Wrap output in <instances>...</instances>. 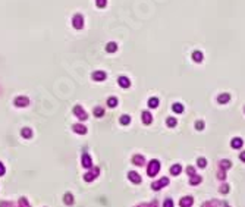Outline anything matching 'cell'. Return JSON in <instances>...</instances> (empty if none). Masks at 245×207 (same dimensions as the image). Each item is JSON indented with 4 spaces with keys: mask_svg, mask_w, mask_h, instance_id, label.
Returning <instances> with one entry per match:
<instances>
[{
    "mask_svg": "<svg viewBox=\"0 0 245 207\" xmlns=\"http://www.w3.org/2000/svg\"><path fill=\"white\" fill-rule=\"evenodd\" d=\"M73 27L76 28V29H81L82 27H84V18H82V15H75V16H73Z\"/></svg>",
    "mask_w": 245,
    "mask_h": 207,
    "instance_id": "7a4b0ae2",
    "label": "cell"
},
{
    "mask_svg": "<svg viewBox=\"0 0 245 207\" xmlns=\"http://www.w3.org/2000/svg\"><path fill=\"white\" fill-rule=\"evenodd\" d=\"M197 165H198L200 167H205L207 162H205V159H198V160H197Z\"/></svg>",
    "mask_w": 245,
    "mask_h": 207,
    "instance_id": "4316f807",
    "label": "cell"
},
{
    "mask_svg": "<svg viewBox=\"0 0 245 207\" xmlns=\"http://www.w3.org/2000/svg\"><path fill=\"white\" fill-rule=\"evenodd\" d=\"M73 131H75V132H78V134H85L87 132V128L84 125H73Z\"/></svg>",
    "mask_w": 245,
    "mask_h": 207,
    "instance_id": "7c38bea8",
    "label": "cell"
},
{
    "mask_svg": "<svg viewBox=\"0 0 245 207\" xmlns=\"http://www.w3.org/2000/svg\"><path fill=\"white\" fill-rule=\"evenodd\" d=\"M170 173L172 175H179L181 173V165H173L172 169H170Z\"/></svg>",
    "mask_w": 245,
    "mask_h": 207,
    "instance_id": "5bb4252c",
    "label": "cell"
},
{
    "mask_svg": "<svg viewBox=\"0 0 245 207\" xmlns=\"http://www.w3.org/2000/svg\"><path fill=\"white\" fill-rule=\"evenodd\" d=\"M107 104H109L110 107H114V106H118V99H114V97H110L107 100Z\"/></svg>",
    "mask_w": 245,
    "mask_h": 207,
    "instance_id": "ac0fdd59",
    "label": "cell"
},
{
    "mask_svg": "<svg viewBox=\"0 0 245 207\" xmlns=\"http://www.w3.org/2000/svg\"><path fill=\"white\" fill-rule=\"evenodd\" d=\"M231 145L233 149H241V147H242V140H241V138H233Z\"/></svg>",
    "mask_w": 245,
    "mask_h": 207,
    "instance_id": "8fae6325",
    "label": "cell"
},
{
    "mask_svg": "<svg viewBox=\"0 0 245 207\" xmlns=\"http://www.w3.org/2000/svg\"><path fill=\"white\" fill-rule=\"evenodd\" d=\"M194 60H195V62L203 60V53H201V51H195V53H194Z\"/></svg>",
    "mask_w": 245,
    "mask_h": 207,
    "instance_id": "44dd1931",
    "label": "cell"
},
{
    "mask_svg": "<svg viewBox=\"0 0 245 207\" xmlns=\"http://www.w3.org/2000/svg\"><path fill=\"white\" fill-rule=\"evenodd\" d=\"M142 121H144L145 125H148V123L151 122V115L148 112H144V113H142Z\"/></svg>",
    "mask_w": 245,
    "mask_h": 207,
    "instance_id": "9a60e30c",
    "label": "cell"
},
{
    "mask_svg": "<svg viewBox=\"0 0 245 207\" xmlns=\"http://www.w3.org/2000/svg\"><path fill=\"white\" fill-rule=\"evenodd\" d=\"M163 207H173V201H172V200H170V198H167V200L164 201Z\"/></svg>",
    "mask_w": 245,
    "mask_h": 207,
    "instance_id": "f1b7e54d",
    "label": "cell"
},
{
    "mask_svg": "<svg viewBox=\"0 0 245 207\" xmlns=\"http://www.w3.org/2000/svg\"><path fill=\"white\" fill-rule=\"evenodd\" d=\"M82 166L84 167H90L91 166V159H90L88 154H84V156H82Z\"/></svg>",
    "mask_w": 245,
    "mask_h": 207,
    "instance_id": "9c48e42d",
    "label": "cell"
},
{
    "mask_svg": "<svg viewBox=\"0 0 245 207\" xmlns=\"http://www.w3.org/2000/svg\"><path fill=\"white\" fill-rule=\"evenodd\" d=\"M173 110H175V112H178V113H182V110H183V107H182V104H179V103H175V104H173Z\"/></svg>",
    "mask_w": 245,
    "mask_h": 207,
    "instance_id": "603a6c76",
    "label": "cell"
},
{
    "mask_svg": "<svg viewBox=\"0 0 245 207\" xmlns=\"http://www.w3.org/2000/svg\"><path fill=\"white\" fill-rule=\"evenodd\" d=\"M15 104H16L18 107H21V106H27V104H28V99H27V97H18V99L15 100Z\"/></svg>",
    "mask_w": 245,
    "mask_h": 207,
    "instance_id": "52a82bcc",
    "label": "cell"
},
{
    "mask_svg": "<svg viewBox=\"0 0 245 207\" xmlns=\"http://www.w3.org/2000/svg\"><path fill=\"white\" fill-rule=\"evenodd\" d=\"M220 166L225 167V169H227V167H231V162H227V160H223V162L220 163Z\"/></svg>",
    "mask_w": 245,
    "mask_h": 207,
    "instance_id": "f546056e",
    "label": "cell"
},
{
    "mask_svg": "<svg viewBox=\"0 0 245 207\" xmlns=\"http://www.w3.org/2000/svg\"><path fill=\"white\" fill-rule=\"evenodd\" d=\"M106 50H107L109 53H113V51H116V50H118V44H116V43H109V44H107V47H106Z\"/></svg>",
    "mask_w": 245,
    "mask_h": 207,
    "instance_id": "4fadbf2b",
    "label": "cell"
},
{
    "mask_svg": "<svg viewBox=\"0 0 245 207\" xmlns=\"http://www.w3.org/2000/svg\"><path fill=\"white\" fill-rule=\"evenodd\" d=\"M198 182H201V178H200V176L194 175L192 178H191V184H192V185H197Z\"/></svg>",
    "mask_w": 245,
    "mask_h": 207,
    "instance_id": "cb8c5ba5",
    "label": "cell"
},
{
    "mask_svg": "<svg viewBox=\"0 0 245 207\" xmlns=\"http://www.w3.org/2000/svg\"><path fill=\"white\" fill-rule=\"evenodd\" d=\"M167 184H169V179H167V178H162L159 182H154V184H153V189H160L162 187H166Z\"/></svg>",
    "mask_w": 245,
    "mask_h": 207,
    "instance_id": "3957f363",
    "label": "cell"
},
{
    "mask_svg": "<svg viewBox=\"0 0 245 207\" xmlns=\"http://www.w3.org/2000/svg\"><path fill=\"white\" fill-rule=\"evenodd\" d=\"M129 122H131V117H129V116H126V115L120 117V123H122V125H128Z\"/></svg>",
    "mask_w": 245,
    "mask_h": 207,
    "instance_id": "7402d4cb",
    "label": "cell"
},
{
    "mask_svg": "<svg viewBox=\"0 0 245 207\" xmlns=\"http://www.w3.org/2000/svg\"><path fill=\"white\" fill-rule=\"evenodd\" d=\"M159 169H160V163L157 162V160H153V162L150 163V166H148V175H150V176L157 175Z\"/></svg>",
    "mask_w": 245,
    "mask_h": 207,
    "instance_id": "6da1fadb",
    "label": "cell"
},
{
    "mask_svg": "<svg viewBox=\"0 0 245 207\" xmlns=\"http://www.w3.org/2000/svg\"><path fill=\"white\" fill-rule=\"evenodd\" d=\"M94 115H95V116H98V117L103 116V109H101V107H95L94 109Z\"/></svg>",
    "mask_w": 245,
    "mask_h": 207,
    "instance_id": "484cf974",
    "label": "cell"
},
{
    "mask_svg": "<svg viewBox=\"0 0 245 207\" xmlns=\"http://www.w3.org/2000/svg\"><path fill=\"white\" fill-rule=\"evenodd\" d=\"M241 160H242V162H245V151H242V153H241Z\"/></svg>",
    "mask_w": 245,
    "mask_h": 207,
    "instance_id": "d590c367",
    "label": "cell"
},
{
    "mask_svg": "<svg viewBox=\"0 0 245 207\" xmlns=\"http://www.w3.org/2000/svg\"><path fill=\"white\" fill-rule=\"evenodd\" d=\"M119 84H120L123 88H128V87L131 85V82H129V79H128L126 77H120V78H119Z\"/></svg>",
    "mask_w": 245,
    "mask_h": 207,
    "instance_id": "30bf717a",
    "label": "cell"
},
{
    "mask_svg": "<svg viewBox=\"0 0 245 207\" xmlns=\"http://www.w3.org/2000/svg\"><path fill=\"white\" fill-rule=\"evenodd\" d=\"M227 191H229V187H227V185H223L222 188H220V193H227Z\"/></svg>",
    "mask_w": 245,
    "mask_h": 207,
    "instance_id": "836d02e7",
    "label": "cell"
},
{
    "mask_svg": "<svg viewBox=\"0 0 245 207\" xmlns=\"http://www.w3.org/2000/svg\"><path fill=\"white\" fill-rule=\"evenodd\" d=\"M5 173V167H3V165L0 163V175H3Z\"/></svg>",
    "mask_w": 245,
    "mask_h": 207,
    "instance_id": "e575fe53",
    "label": "cell"
},
{
    "mask_svg": "<svg viewBox=\"0 0 245 207\" xmlns=\"http://www.w3.org/2000/svg\"><path fill=\"white\" fill-rule=\"evenodd\" d=\"M65 203L66 204H72L73 203V197H72V194H65Z\"/></svg>",
    "mask_w": 245,
    "mask_h": 207,
    "instance_id": "e0dca14e",
    "label": "cell"
},
{
    "mask_svg": "<svg viewBox=\"0 0 245 207\" xmlns=\"http://www.w3.org/2000/svg\"><path fill=\"white\" fill-rule=\"evenodd\" d=\"M167 125L169 126H175V125H176V119H175V117H169V119H167Z\"/></svg>",
    "mask_w": 245,
    "mask_h": 207,
    "instance_id": "83f0119b",
    "label": "cell"
},
{
    "mask_svg": "<svg viewBox=\"0 0 245 207\" xmlns=\"http://www.w3.org/2000/svg\"><path fill=\"white\" fill-rule=\"evenodd\" d=\"M128 178H129L134 184H140L141 182V176L138 175L136 172H129V173H128Z\"/></svg>",
    "mask_w": 245,
    "mask_h": 207,
    "instance_id": "277c9868",
    "label": "cell"
},
{
    "mask_svg": "<svg viewBox=\"0 0 245 207\" xmlns=\"http://www.w3.org/2000/svg\"><path fill=\"white\" fill-rule=\"evenodd\" d=\"M134 163H135V165H142V163H144V157H142V156H135V157H134Z\"/></svg>",
    "mask_w": 245,
    "mask_h": 207,
    "instance_id": "ffe728a7",
    "label": "cell"
},
{
    "mask_svg": "<svg viewBox=\"0 0 245 207\" xmlns=\"http://www.w3.org/2000/svg\"><path fill=\"white\" fill-rule=\"evenodd\" d=\"M106 2H107V0H97V6H98V8H103V6H106Z\"/></svg>",
    "mask_w": 245,
    "mask_h": 207,
    "instance_id": "4dcf8cb0",
    "label": "cell"
},
{
    "mask_svg": "<svg viewBox=\"0 0 245 207\" xmlns=\"http://www.w3.org/2000/svg\"><path fill=\"white\" fill-rule=\"evenodd\" d=\"M179 204H181V207H191V204H192V197H183Z\"/></svg>",
    "mask_w": 245,
    "mask_h": 207,
    "instance_id": "8992f818",
    "label": "cell"
},
{
    "mask_svg": "<svg viewBox=\"0 0 245 207\" xmlns=\"http://www.w3.org/2000/svg\"><path fill=\"white\" fill-rule=\"evenodd\" d=\"M93 78H94L95 81H103V79L106 78V73L101 72V71H98V72H94V73H93Z\"/></svg>",
    "mask_w": 245,
    "mask_h": 207,
    "instance_id": "ba28073f",
    "label": "cell"
},
{
    "mask_svg": "<svg viewBox=\"0 0 245 207\" xmlns=\"http://www.w3.org/2000/svg\"><path fill=\"white\" fill-rule=\"evenodd\" d=\"M148 106H150V107H157V106H159V100L156 99V97L150 99L148 100Z\"/></svg>",
    "mask_w": 245,
    "mask_h": 207,
    "instance_id": "2e32d148",
    "label": "cell"
},
{
    "mask_svg": "<svg viewBox=\"0 0 245 207\" xmlns=\"http://www.w3.org/2000/svg\"><path fill=\"white\" fill-rule=\"evenodd\" d=\"M195 128H197V129H203V128H204V123H203V122H197V123H195Z\"/></svg>",
    "mask_w": 245,
    "mask_h": 207,
    "instance_id": "d6a6232c",
    "label": "cell"
},
{
    "mask_svg": "<svg viewBox=\"0 0 245 207\" xmlns=\"http://www.w3.org/2000/svg\"><path fill=\"white\" fill-rule=\"evenodd\" d=\"M227 100H229V95H227V94L219 95V101H220V103H227Z\"/></svg>",
    "mask_w": 245,
    "mask_h": 207,
    "instance_id": "d4e9b609",
    "label": "cell"
},
{
    "mask_svg": "<svg viewBox=\"0 0 245 207\" xmlns=\"http://www.w3.org/2000/svg\"><path fill=\"white\" fill-rule=\"evenodd\" d=\"M73 112H75V115H76L79 119H87V115H85V112H84V109H82L81 106H76V107L73 109Z\"/></svg>",
    "mask_w": 245,
    "mask_h": 207,
    "instance_id": "5b68a950",
    "label": "cell"
},
{
    "mask_svg": "<svg viewBox=\"0 0 245 207\" xmlns=\"http://www.w3.org/2000/svg\"><path fill=\"white\" fill-rule=\"evenodd\" d=\"M21 134L25 137V138H31V135H32V132H31V129H28V128H25V129H22V132Z\"/></svg>",
    "mask_w": 245,
    "mask_h": 207,
    "instance_id": "d6986e66",
    "label": "cell"
},
{
    "mask_svg": "<svg viewBox=\"0 0 245 207\" xmlns=\"http://www.w3.org/2000/svg\"><path fill=\"white\" fill-rule=\"evenodd\" d=\"M186 172H188V173H189L191 176H194V175H195V172H194V167H191V166H188V167H186Z\"/></svg>",
    "mask_w": 245,
    "mask_h": 207,
    "instance_id": "1f68e13d",
    "label": "cell"
}]
</instances>
